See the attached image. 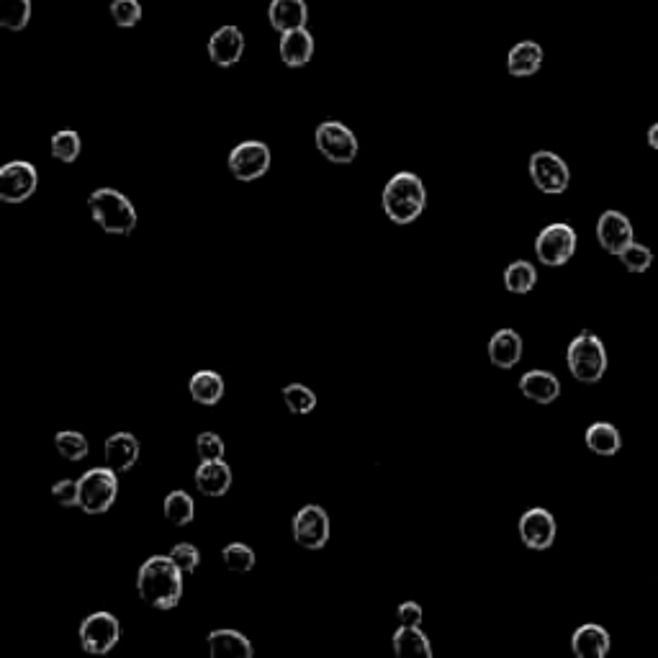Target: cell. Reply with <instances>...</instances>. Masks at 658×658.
I'll use <instances>...</instances> for the list:
<instances>
[{
  "label": "cell",
  "mask_w": 658,
  "mask_h": 658,
  "mask_svg": "<svg viewBox=\"0 0 658 658\" xmlns=\"http://www.w3.org/2000/svg\"><path fill=\"white\" fill-rule=\"evenodd\" d=\"M530 178H533L535 188L540 193L558 196V193H566V188H569L571 170L566 160L558 157L556 152L540 150L530 157Z\"/></svg>",
  "instance_id": "cell-10"
},
{
  "label": "cell",
  "mask_w": 658,
  "mask_h": 658,
  "mask_svg": "<svg viewBox=\"0 0 658 658\" xmlns=\"http://www.w3.org/2000/svg\"><path fill=\"white\" fill-rule=\"evenodd\" d=\"M617 258H620V263H623L628 273H646L653 265V252L646 245H638V242H630Z\"/></svg>",
  "instance_id": "cell-35"
},
{
  "label": "cell",
  "mask_w": 658,
  "mask_h": 658,
  "mask_svg": "<svg viewBox=\"0 0 658 658\" xmlns=\"http://www.w3.org/2000/svg\"><path fill=\"white\" fill-rule=\"evenodd\" d=\"M268 21L278 34L304 29V26L309 24V8H306V0H270Z\"/></svg>",
  "instance_id": "cell-19"
},
{
  "label": "cell",
  "mask_w": 658,
  "mask_h": 658,
  "mask_svg": "<svg viewBox=\"0 0 658 658\" xmlns=\"http://www.w3.org/2000/svg\"><path fill=\"white\" fill-rule=\"evenodd\" d=\"M119 638L121 623L111 612H93L80 623V646L90 656H103V653L114 651Z\"/></svg>",
  "instance_id": "cell-8"
},
{
  "label": "cell",
  "mask_w": 658,
  "mask_h": 658,
  "mask_svg": "<svg viewBox=\"0 0 658 658\" xmlns=\"http://www.w3.org/2000/svg\"><path fill=\"white\" fill-rule=\"evenodd\" d=\"M270 147L260 139H247L229 152V173L242 183L260 180L270 170Z\"/></svg>",
  "instance_id": "cell-9"
},
{
  "label": "cell",
  "mask_w": 658,
  "mask_h": 658,
  "mask_svg": "<svg viewBox=\"0 0 658 658\" xmlns=\"http://www.w3.org/2000/svg\"><path fill=\"white\" fill-rule=\"evenodd\" d=\"M597 240L602 250H607L610 255H620L630 242H635L633 224L620 211H605L597 222Z\"/></svg>",
  "instance_id": "cell-14"
},
{
  "label": "cell",
  "mask_w": 658,
  "mask_h": 658,
  "mask_svg": "<svg viewBox=\"0 0 658 658\" xmlns=\"http://www.w3.org/2000/svg\"><path fill=\"white\" fill-rule=\"evenodd\" d=\"M556 533V517L548 509L533 507L520 517V538L533 551H548L556 543Z\"/></svg>",
  "instance_id": "cell-13"
},
{
  "label": "cell",
  "mask_w": 658,
  "mask_h": 658,
  "mask_svg": "<svg viewBox=\"0 0 658 658\" xmlns=\"http://www.w3.org/2000/svg\"><path fill=\"white\" fill-rule=\"evenodd\" d=\"M584 443H587V448L592 450V453L612 458V455H617L620 448H623V437H620L617 427L610 425V422H594V425L587 427Z\"/></svg>",
  "instance_id": "cell-26"
},
{
  "label": "cell",
  "mask_w": 658,
  "mask_h": 658,
  "mask_svg": "<svg viewBox=\"0 0 658 658\" xmlns=\"http://www.w3.org/2000/svg\"><path fill=\"white\" fill-rule=\"evenodd\" d=\"M648 144H651L653 150H658V124H653L651 129H648Z\"/></svg>",
  "instance_id": "cell-41"
},
{
  "label": "cell",
  "mask_w": 658,
  "mask_h": 658,
  "mask_svg": "<svg viewBox=\"0 0 658 658\" xmlns=\"http://www.w3.org/2000/svg\"><path fill=\"white\" fill-rule=\"evenodd\" d=\"M566 363H569V371L576 381L581 383H597L602 381V376L607 373V350L605 342L599 340L592 332H581L579 337H574L566 350Z\"/></svg>",
  "instance_id": "cell-4"
},
{
  "label": "cell",
  "mask_w": 658,
  "mask_h": 658,
  "mask_svg": "<svg viewBox=\"0 0 658 658\" xmlns=\"http://www.w3.org/2000/svg\"><path fill=\"white\" fill-rule=\"evenodd\" d=\"M543 67V47L538 42H520L509 49L507 72L512 78H530Z\"/></svg>",
  "instance_id": "cell-22"
},
{
  "label": "cell",
  "mask_w": 658,
  "mask_h": 658,
  "mask_svg": "<svg viewBox=\"0 0 658 658\" xmlns=\"http://www.w3.org/2000/svg\"><path fill=\"white\" fill-rule=\"evenodd\" d=\"M188 391H191L196 404L214 407V404H219L224 396V378L214 371H198L191 376Z\"/></svg>",
  "instance_id": "cell-27"
},
{
  "label": "cell",
  "mask_w": 658,
  "mask_h": 658,
  "mask_svg": "<svg viewBox=\"0 0 658 658\" xmlns=\"http://www.w3.org/2000/svg\"><path fill=\"white\" fill-rule=\"evenodd\" d=\"M576 242L579 240H576L574 227L563 222L548 224V227L538 234V240H535V255H538L540 263L548 265V268H561V265H566L574 258Z\"/></svg>",
  "instance_id": "cell-7"
},
{
  "label": "cell",
  "mask_w": 658,
  "mask_h": 658,
  "mask_svg": "<svg viewBox=\"0 0 658 658\" xmlns=\"http://www.w3.org/2000/svg\"><path fill=\"white\" fill-rule=\"evenodd\" d=\"M427 204V191L422 178L409 170H401V173L391 175V180L383 188L381 206L383 214L389 216L391 222L404 227V224H412L414 219L422 216Z\"/></svg>",
  "instance_id": "cell-2"
},
{
  "label": "cell",
  "mask_w": 658,
  "mask_h": 658,
  "mask_svg": "<svg viewBox=\"0 0 658 658\" xmlns=\"http://www.w3.org/2000/svg\"><path fill=\"white\" fill-rule=\"evenodd\" d=\"M49 150H52L54 160L72 165V162L80 157V152H83V139H80L78 132H72V129H62V132H57L52 137Z\"/></svg>",
  "instance_id": "cell-31"
},
{
  "label": "cell",
  "mask_w": 658,
  "mask_h": 658,
  "mask_svg": "<svg viewBox=\"0 0 658 658\" xmlns=\"http://www.w3.org/2000/svg\"><path fill=\"white\" fill-rule=\"evenodd\" d=\"M39 173L31 162L13 160L0 168V201L3 204H24L34 196Z\"/></svg>",
  "instance_id": "cell-12"
},
{
  "label": "cell",
  "mask_w": 658,
  "mask_h": 658,
  "mask_svg": "<svg viewBox=\"0 0 658 658\" xmlns=\"http://www.w3.org/2000/svg\"><path fill=\"white\" fill-rule=\"evenodd\" d=\"M222 561L234 574H247V571L255 569V561H258V558H255V551H252L250 545L229 543L222 551Z\"/></svg>",
  "instance_id": "cell-34"
},
{
  "label": "cell",
  "mask_w": 658,
  "mask_h": 658,
  "mask_svg": "<svg viewBox=\"0 0 658 658\" xmlns=\"http://www.w3.org/2000/svg\"><path fill=\"white\" fill-rule=\"evenodd\" d=\"M520 391L535 404H553L561 396V381L548 371H527L520 378Z\"/></svg>",
  "instance_id": "cell-24"
},
{
  "label": "cell",
  "mask_w": 658,
  "mask_h": 658,
  "mask_svg": "<svg viewBox=\"0 0 658 658\" xmlns=\"http://www.w3.org/2000/svg\"><path fill=\"white\" fill-rule=\"evenodd\" d=\"M314 139H317V150L335 165H350L358 157V137L342 121H322Z\"/></svg>",
  "instance_id": "cell-6"
},
{
  "label": "cell",
  "mask_w": 658,
  "mask_h": 658,
  "mask_svg": "<svg viewBox=\"0 0 658 658\" xmlns=\"http://www.w3.org/2000/svg\"><path fill=\"white\" fill-rule=\"evenodd\" d=\"M283 401L291 414H312L317 409V394L304 383H288L283 389Z\"/></svg>",
  "instance_id": "cell-33"
},
{
  "label": "cell",
  "mask_w": 658,
  "mask_h": 658,
  "mask_svg": "<svg viewBox=\"0 0 658 658\" xmlns=\"http://www.w3.org/2000/svg\"><path fill=\"white\" fill-rule=\"evenodd\" d=\"M291 530H294L296 543H299L301 548H306V551H322L329 540V533H332L329 515L319 504H306V507H301L294 515Z\"/></svg>",
  "instance_id": "cell-11"
},
{
  "label": "cell",
  "mask_w": 658,
  "mask_h": 658,
  "mask_svg": "<svg viewBox=\"0 0 658 658\" xmlns=\"http://www.w3.org/2000/svg\"><path fill=\"white\" fill-rule=\"evenodd\" d=\"M535 283H538V270L527 260H515L504 270V288H507L509 294H530Z\"/></svg>",
  "instance_id": "cell-28"
},
{
  "label": "cell",
  "mask_w": 658,
  "mask_h": 658,
  "mask_svg": "<svg viewBox=\"0 0 658 658\" xmlns=\"http://www.w3.org/2000/svg\"><path fill=\"white\" fill-rule=\"evenodd\" d=\"M111 18L121 29H132L142 21V3L139 0H114L111 3Z\"/></svg>",
  "instance_id": "cell-36"
},
{
  "label": "cell",
  "mask_w": 658,
  "mask_h": 658,
  "mask_svg": "<svg viewBox=\"0 0 658 658\" xmlns=\"http://www.w3.org/2000/svg\"><path fill=\"white\" fill-rule=\"evenodd\" d=\"M183 571L170 556H152L139 566L137 592L155 610H173L183 597Z\"/></svg>",
  "instance_id": "cell-1"
},
{
  "label": "cell",
  "mask_w": 658,
  "mask_h": 658,
  "mask_svg": "<svg viewBox=\"0 0 658 658\" xmlns=\"http://www.w3.org/2000/svg\"><path fill=\"white\" fill-rule=\"evenodd\" d=\"M489 360L502 371L515 368L522 360V337L515 329H499L489 340Z\"/></svg>",
  "instance_id": "cell-21"
},
{
  "label": "cell",
  "mask_w": 658,
  "mask_h": 658,
  "mask_svg": "<svg viewBox=\"0 0 658 658\" xmlns=\"http://www.w3.org/2000/svg\"><path fill=\"white\" fill-rule=\"evenodd\" d=\"M162 512H165L168 522H173L175 527H186V525H191L193 517H196V504H193L191 494L175 489V491H170L168 497H165Z\"/></svg>",
  "instance_id": "cell-29"
},
{
  "label": "cell",
  "mask_w": 658,
  "mask_h": 658,
  "mask_svg": "<svg viewBox=\"0 0 658 658\" xmlns=\"http://www.w3.org/2000/svg\"><path fill=\"white\" fill-rule=\"evenodd\" d=\"M571 648L579 658H605L610 653V633L602 625H581L571 638Z\"/></svg>",
  "instance_id": "cell-23"
},
{
  "label": "cell",
  "mask_w": 658,
  "mask_h": 658,
  "mask_svg": "<svg viewBox=\"0 0 658 658\" xmlns=\"http://www.w3.org/2000/svg\"><path fill=\"white\" fill-rule=\"evenodd\" d=\"M80 509L85 515H103L114 507L119 494V473L108 466L88 468L78 479Z\"/></svg>",
  "instance_id": "cell-5"
},
{
  "label": "cell",
  "mask_w": 658,
  "mask_h": 658,
  "mask_svg": "<svg viewBox=\"0 0 658 658\" xmlns=\"http://www.w3.org/2000/svg\"><path fill=\"white\" fill-rule=\"evenodd\" d=\"M168 556L173 558L175 566L186 576L193 574V571L198 569V563H201V553H198V548L193 543H178Z\"/></svg>",
  "instance_id": "cell-38"
},
{
  "label": "cell",
  "mask_w": 658,
  "mask_h": 658,
  "mask_svg": "<svg viewBox=\"0 0 658 658\" xmlns=\"http://www.w3.org/2000/svg\"><path fill=\"white\" fill-rule=\"evenodd\" d=\"M196 453L201 461H224L227 445L216 432H201L196 437Z\"/></svg>",
  "instance_id": "cell-37"
},
{
  "label": "cell",
  "mask_w": 658,
  "mask_h": 658,
  "mask_svg": "<svg viewBox=\"0 0 658 658\" xmlns=\"http://www.w3.org/2000/svg\"><path fill=\"white\" fill-rule=\"evenodd\" d=\"M103 458L106 466L114 468L116 473L132 471L139 461V440L132 432H116L103 445Z\"/></svg>",
  "instance_id": "cell-16"
},
{
  "label": "cell",
  "mask_w": 658,
  "mask_h": 658,
  "mask_svg": "<svg viewBox=\"0 0 658 658\" xmlns=\"http://www.w3.org/2000/svg\"><path fill=\"white\" fill-rule=\"evenodd\" d=\"M278 54H281V62L286 67H304L312 62L314 57V36L312 31L306 29H294L281 34V42H278Z\"/></svg>",
  "instance_id": "cell-17"
},
{
  "label": "cell",
  "mask_w": 658,
  "mask_h": 658,
  "mask_svg": "<svg viewBox=\"0 0 658 658\" xmlns=\"http://www.w3.org/2000/svg\"><path fill=\"white\" fill-rule=\"evenodd\" d=\"M52 499L65 509L80 507V486H78V481H72V479L57 481V484L52 486Z\"/></svg>",
  "instance_id": "cell-39"
},
{
  "label": "cell",
  "mask_w": 658,
  "mask_h": 658,
  "mask_svg": "<svg viewBox=\"0 0 658 658\" xmlns=\"http://www.w3.org/2000/svg\"><path fill=\"white\" fill-rule=\"evenodd\" d=\"M31 21V0H0V26L24 31Z\"/></svg>",
  "instance_id": "cell-30"
},
{
  "label": "cell",
  "mask_w": 658,
  "mask_h": 658,
  "mask_svg": "<svg viewBox=\"0 0 658 658\" xmlns=\"http://www.w3.org/2000/svg\"><path fill=\"white\" fill-rule=\"evenodd\" d=\"M391 646L399 658H432V643L419 625H399L391 638Z\"/></svg>",
  "instance_id": "cell-25"
},
{
  "label": "cell",
  "mask_w": 658,
  "mask_h": 658,
  "mask_svg": "<svg viewBox=\"0 0 658 658\" xmlns=\"http://www.w3.org/2000/svg\"><path fill=\"white\" fill-rule=\"evenodd\" d=\"M196 489L204 497H224L232 489V468L224 461H201L196 468Z\"/></svg>",
  "instance_id": "cell-18"
},
{
  "label": "cell",
  "mask_w": 658,
  "mask_h": 658,
  "mask_svg": "<svg viewBox=\"0 0 658 658\" xmlns=\"http://www.w3.org/2000/svg\"><path fill=\"white\" fill-rule=\"evenodd\" d=\"M396 617H399V625H422L425 612H422L419 602H404V605H399V610H396Z\"/></svg>",
  "instance_id": "cell-40"
},
{
  "label": "cell",
  "mask_w": 658,
  "mask_h": 658,
  "mask_svg": "<svg viewBox=\"0 0 658 658\" xmlns=\"http://www.w3.org/2000/svg\"><path fill=\"white\" fill-rule=\"evenodd\" d=\"M245 54V34L240 26H222L216 29L209 39V57L214 65L219 67H232L242 60Z\"/></svg>",
  "instance_id": "cell-15"
},
{
  "label": "cell",
  "mask_w": 658,
  "mask_h": 658,
  "mask_svg": "<svg viewBox=\"0 0 658 658\" xmlns=\"http://www.w3.org/2000/svg\"><path fill=\"white\" fill-rule=\"evenodd\" d=\"M54 448H57V453H60L62 458H67V461H83L90 453L88 440L75 430L57 432V435H54Z\"/></svg>",
  "instance_id": "cell-32"
},
{
  "label": "cell",
  "mask_w": 658,
  "mask_h": 658,
  "mask_svg": "<svg viewBox=\"0 0 658 658\" xmlns=\"http://www.w3.org/2000/svg\"><path fill=\"white\" fill-rule=\"evenodd\" d=\"M88 209L93 222L106 234H129L137 229V209L124 193L114 191V188H98L88 196Z\"/></svg>",
  "instance_id": "cell-3"
},
{
  "label": "cell",
  "mask_w": 658,
  "mask_h": 658,
  "mask_svg": "<svg viewBox=\"0 0 658 658\" xmlns=\"http://www.w3.org/2000/svg\"><path fill=\"white\" fill-rule=\"evenodd\" d=\"M209 653L211 658H252L255 656V648H252L250 638L240 633V630H229L219 628L211 630L209 638Z\"/></svg>",
  "instance_id": "cell-20"
}]
</instances>
